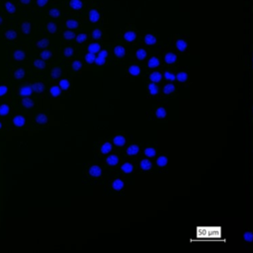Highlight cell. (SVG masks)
<instances>
[{"label":"cell","mask_w":253,"mask_h":253,"mask_svg":"<svg viewBox=\"0 0 253 253\" xmlns=\"http://www.w3.org/2000/svg\"><path fill=\"white\" fill-rule=\"evenodd\" d=\"M88 18H89V20L91 22L96 23V22H98L100 20L101 15H100V13L96 9H91L89 11V13H88Z\"/></svg>","instance_id":"6da1fadb"},{"label":"cell","mask_w":253,"mask_h":253,"mask_svg":"<svg viewBox=\"0 0 253 253\" xmlns=\"http://www.w3.org/2000/svg\"><path fill=\"white\" fill-rule=\"evenodd\" d=\"M33 92V88L30 85H23L20 89H19V94L23 97H29Z\"/></svg>","instance_id":"7a4b0ae2"},{"label":"cell","mask_w":253,"mask_h":253,"mask_svg":"<svg viewBox=\"0 0 253 253\" xmlns=\"http://www.w3.org/2000/svg\"><path fill=\"white\" fill-rule=\"evenodd\" d=\"M164 60L167 64H173L176 62L177 60V54L174 53V52H167L164 56Z\"/></svg>","instance_id":"3957f363"},{"label":"cell","mask_w":253,"mask_h":253,"mask_svg":"<svg viewBox=\"0 0 253 253\" xmlns=\"http://www.w3.org/2000/svg\"><path fill=\"white\" fill-rule=\"evenodd\" d=\"M113 142L117 146H124L126 144V137L124 135H122V134L116 135L113 138Z\"/></svg>","instance_id":"277c9868"},{"label":"cell","mask_w":253,"mask_h":253,"mask_svg":"<svg viewBox=\"0 0 253 253\" xmlns=\"http://www.w3.org/2000/svg\"><path fill=\"white\" fill-rule=\"evenodd\" d=\"M89 174L93 177H99L102 174V169L98 165H93L89 169Z\"/></svg>","instance_id":"5b68a950"},{"label":"cell","mask_w":253,"mask_h":253,"mask_svg":"<svg viewBox=\"0 0 253 253\" xmlns=\"http://www.w3.org/2000/svg\"><path fill=\"white\" fill-rule=\"evenodd\" d=\"M114 53H115V55H116L117 57L122 58V57H124V56L126 55V49H125V47L122 46V45H117V46H115V48H114Z\"/></svg>","instance_id":"8992f818"},{"label":"cell","mask_w":253,"mask_h":253,"mask_svg":"<svg viewBox=\"0 0 253 253\" xmlns=\"http://www.w3.org/2000/svg\"><path fill=\"white\" fill-rule=\"evenodd\" d=\"M139 152V146L137 144H131L127 147L126 149V153L127 155L129 156H133V155H136L137 153Z\"/></svg>","instance_id":"52a82bcc"},{"label":"cell","mask_w":253,"mask_h":253,"mask_svg":"<svg viewBox=\"0 0 253 253\" xmlns=\"http://www.w3.org/2000/svg\"><path fill=\"white\" fill-rule=\"evenodd\" d=\"M147 65H148L149 68H155V67H157V66L160 65V60H159L158 57L152 56V57L149 58V60H148V62H147Z\"/></svg>","instance_id":"ba28073f"},{"label":"cell","mask_w":253,"mask_h":253,"mask_svg":"<svg viewBox=\"0 0 253 253\" xmlns=\"http://www.w3.org/2000/svg\"><path fill=\"white\" fill-rule=\"evenodd\" d=\"M176 47L180 50V51H185L186 49H187V46H188V44H187V42L183 40V39H178L177 41H176Z\"/></svg>","instance_id":"9c48e42d"},{"label":"cell","mask_w":253,"mask_h":253,"mask_svg":"<svg viewBox=\"0 0 253 253\" xmlns=\"http://www.w3.org/2000/svg\"><path fill=\"white\" fill-rule=\"evenodd\" d=\"M106 161H107V164H109L110 166H115L119 163V157L116 154H112L107 157Z\"/></svg>","instance_id":"30bf717a"},{"label":"cell","mask_w":253,"mask_h":253,"mask_svg":"<svg viewBox=\"0 0 253 253\" xmlns=\"http://www.w3.org/2000/svg\"><path fill=\"white\" fill-rule=\"evenodd\" d=\"M13 123L16 126H23L25 125V118L23 116H20V115H17L14 117L13 119Z\"/></svg>","instance_id":"8fae6325"},{"label":"cell","mask_w":253,"mask_h":253,"mask_svg":"<svg viewBox=\"0 0 253 253\" xmlns=\"http://www.w3.org/2000/svg\"><path fill=\"white\" fill-rule=\"evenodd\" d=\"M69 6L73 10H80L82 8V6H83V3H82L81 0H70Z\"/></svg>","instance_id":"7c38bea8"},{"label":"cell","mask_w":253,"mask_h":253,"mask_svg":"<svg viewBox=\"0 0 253 253\" xmlns=\"http://www.w3.org/2000/svg\"><path fill=\"white\" fill-rule=\"evenodd\" d=\"M135 38H136V34L133 31H127L124 35V39L126 42H133L135 40Z\"/></svg>","instance_id":"4fadbf2b"},{"label":"cell","mask_w":253,"mask_h":253,"mask_svg":"<svg viewBox=\"0 0 253 253\" xmlns=\"http://www.w3.org/2000/svg\"><path fill=\"white\" fill-rule=\"evenodd\" d=\"M149 79H150L152 82H154V83L159 82V81L162 79V74H161L160 72H158V71H153V72L149 75Z\"/></svg>","instance_id":"5bb4252c"},{"label":"cell","mask_w":253,"mask_h":253,"mask_svg":"<svg viewBox=\"0 0 253 253\" xmlns=\"http://www.w3.org/2000/svg\"><path fill=\"white\" fill-rule=\"evenodd\" d=\"M101 49V45L97 42H92L88 45V51L89 52H92V53H96V52H99Z\"/></svg>","instance_id":"9a60e30c"},{"label":"cell","mask_w":253,"mask_h":253,"mask_svg":"<svg viewBox=\"0 0 253 253\" xmlns=\"http://www.w3.org/2000/svg\"><path fill=\"white\" fill-rule=\"evenodd\" d=\"M139 166H140V168H141L142 170L146 171V170H149V169L152 167V164H151V162H150L148 159H143V160L140 161Z\"/></svg>","instance_id":"2e32d148"},{"label":"cell","mask_w":253,"mask_h":253,"mask_svg":"<svg viewBox=\"0 0 253 253\" xmlns=\"http://www.w3.org/2000/svg\"><path fill=\"white\" fill-rule=\"evenodd\" d=\"M32 88H33V91H35L36 93H42L44 90V85L41 82H37L32 85Z\"/></svg>","instance_id":"e0dca14e"},{"label":"cell","mask_w":253,"mask_h":253,"mask_svg":"<svg viewBox=\"0 0 253 253\" xmlns=\"http://www.w3.org/2000/svg\"><path fill=\"white\" fill-rule=\"evenodd\" d=\"M156 163H157V165H158L159 167H164V166H166L167 163H168V158H167V156H164V155L159 156V157L157 158V160H156Z\"/></svg>","instance_id":"ac0fdd59"},{"label":"cell","mask_w":253,"mask_h":253,"mask_svg":"<svg viewBox=\"0 0 253 253\" xmlns=\"http://www.w3.org/2000/svg\"><path fill=\"white\" fill-rule=\"evenodd\" d=\"M144 42L146 44H148V45H152V44H154L156 42V38L154 36H152V35H149V34L145 35Z\"/></svg>","instance_id":"d6986e66"},{"label":"cell","mask_w":253,"mask_h":253,"mask_svg":"<svg viewBox=\"0 0 253 253\" xmlns=\"http://www.w3.org/2000/svg\"><path fill=\"white\" fill-rule=\"evenodd\" d=\"M135 55H136V58H137L138 60H143V59L146 57L147 52H146V50H145L144 48H139V49L136 50Z\"/></svg>","instance_id":"ffe728a7"},{"label":"cell","mask_w":253,"mask_h":253,"mask_svg":"<svg viewBox=\"0 0 253 253\" xmlns=\"http://www.w3.org/2000/svg\"><path fill=\"white\" fill-rule=\"evenodd\" d=\"M14 58L18 61H21L25 58V52L22 49H17L14 51Z\"/></svg>","instance_id":"44dd1931"},{"label":"cell","mask_w":253,"mask_h":253,"mask_svg":"<svg viewBox=\"0 0 253 253\" xmlns=\"http://www.w3.org/2000/svg\"><path fill=\"white\" fill-rule=\"evenodd\" d=\"M65 25H66V27L69 28V29H76V28H78V26H79L78 22H77L76 20H74V19H69V20H67L66 23H65Z\"/></svg>","instance_id":"7402d4cb"},{"label":"cell","mask_w":253,"mask_h":253,"mask_svg":"<svg viewBox=\"0 0 253 253\" xmlns=\"http://www.w3.org/2000/svg\"><path fill=\"white\" fill-rule=\"evenodd\" d=\"M31 31H32V27H31V23L30 22H24L23 24H22V32L24 33V34H26V35H28V34H30L31 33Z\"/></svg>","instance_id":"603a6c76"},{"label":"cell","mask_w":253,"mask_h":253,"mask_svg":"<svg viewBox=\"0 0 253 253\" xmlns=\"http://www.w3.org/2000/svg\"><path fill=\"white\" fill-rule=\"evenodd\" d=\"M36 122L40 125H43V124H46L47 123V117L43 114H39L37 117H36Z\"/></svg>","instance_id":"cb8c5ba5"},{"label":"cell","mask_w":253,"mask_h":253,"mask_svg":"<svg viewBox=\"0 0 253 253\" xmlns=\"http://www.w3.org/2000/svg\"><path fill=\"white\" fill-rule=\"evenodd\" d=\"M124 182L121 180V179H116V180H114V182H113V188L115 189V190H117V191H120L122 188H124Z\"/></svg>","instance_id":"d4e9b609"},{"label":"cell","mask_w":253,"mask_h":253,"mask_svg":"<svg viewBox=\"0 0 253 253\" xmlns=\"http://www.w3.org/2000/svg\"><path fill=\"white\" fill-rule=\"evenodd\" d=\"M128 72H129V74H131L133 76H136L140 73V68L137 65H131V66L128 67Z\"/></svg>","instance_id":"484cf974"},{"label":"cell","mask_w":253,"mask_h":253,"mask_svg":"<svg viewBox=\"0 0 253 253\" xmlns=\"http://www.w3.org/2000/svg\"><path fill=\"white\" fill-rule=\"evenodd\" d=\"M148 90H149V93L151 94V95H156V94H158V92H159V88H158V86L153 82V83H150L149 85H148Z\"/></svg>","instance_id":"4316f807"},{"label":"cell","mask_w":253,"mask_h":253,"mask_svg":"<svg viewBox=\"0 0 253 253\" xmlns=\"http://www.w3.org/2000/svg\"><path fill=\"white\" fill-rule=\"evenodd\" d=\"M22 104H23V106L25 107V108H32V107H34V101L31 99V98H29V97H26V98H24L23 100H22Z\"/></svg>","instance_id":"83f0119b"},{"label":"cell","mask_w":253,"mask_h":253,"mask_svg":"<svg viewBox=\"0 0 253 253\" xmlns=\"http://www.w3.org/2000/svg\"><path fill=\"white\" fill-rule=\"evenodd\" d=\"M121 169H122L125 173H130V172L132 171V169H133V166H132L131 163L126 162V163H124V164L122 165Z\"/></svg>","instance_id":"f1b7e54d"},{"label":"cell","mask_w":253,"mask_h":253,"mask_svg":"<svg viewBox=\"0 0 253 253\" xmlns=\"http://www.w3.org/2000/svg\"><path fill=\"white\" fill-rule=\"evenodd\" d=\"M5 37L10 40V41H13L17 38V33L15 30H8L6 33H5Z\"/></svg>","instance_id":"f546056e"},{"label":"cell","mask_w":253,"mask_h":253,"mask_svg":"<svg viewBox=\"0 0 253 253\" xmlns=\"http://www.w3.org/2000/svg\"><path fill=\"white\" fill-rule=\"evenodd\" d=\"M111 150H112V145H111L110 142H105V143L101 146V152H102L103 154H107V153H109Z\"/></svg>","instance_id":"4dcf8cb0"},{"label":"cell","mask_w":253,"mask_h":253,"mask_svg":"<svg viewBox=\"0 0 253 253\" xmlns=\"http://www.w3.org/2000/svg\"><path fill=\"white\" fill-rule=\"evenodd\" d=\"M5 9L8 13L10 14H14L16 12V7L14 4H12L11 2H6L5 3Z\"/></svg>","instance_id":"1f68e13d"},{"label":"cell","mask_w":253,"mask_h":253,"mask_svg":"<svg viewBox=\"0 0 253 253\" xmlns=\"http://www.w3.org/2000/svg\"><path fill=\"white\" fill-rule=\"evenodd\" d=\"M49 92H50V95H51L52 97H57V96L60 95L61 89H60L58 86H52V87L50 88Z\"/></svg>","instance_id":"d6a6232c"},{"label":"cell","mask_w":253,"mask_h":253,"mask_svg":"<svg viewBox=\"0 0 253 253\" xmlns=\"http://www.w3.org/2000/svg\"><path fill=\"white\" fill-rule=\"evenodd\" d=\"M61 75V68H59V67H54V68H52L51 69V72H50V76L52 77V78H58L59 76Z\"/></svg>","instance_id":"836d02e7"},{"label":"cell","mask_w":253,"mask_h":253,"mask_svg":"<svg viewBox=\"0 0 253 253\" xmlns=\"http://www.w3.org/2000/svg\"><path fill=\"white\" fill-rule=\"evenodd\" d=\"M155 115H156V117H157V118H159V119H163V118H165V117H166V110H165L164 108L160 107V108H158V109L156 110Z\"/></svg>","instance_id":"e575fe53"},{"label":"cell","mask_w":253,"mask_h":253,"mask_svg":"<svg viewBox=\"0 0 253 253\" xmlns=\"http://www.w3.org/2000/svg\"><path fill=\"white\" fill-rule=\"evenodd\" d=\"M95 59H96V56L94 53L92 52H88L86 55H85V60L88 64H91L93 62H95Z\"/></svg>","instance_id":"d590c367"},{"label":"cell","mask_w":253,"mask_h":253,"mask_svg":"<svg viewBox=\"0 0 253 253\" xmlns=\"http://www.w3.org/2000/svg\"><path fill=\"white\" fill-rule=\"evenodd\" d=\"M176 79L179 81V82H186L187 79H188V75L186 72H179L177 75H176Z\"/></svg>","instance_id":"8d00e7d4"},{"label":"cell","mask_w":253,"mask_h":253,"mask_svg":"<svg viewBox=\"0 0 253 253\" xmlns=\"http://www.w3.org/2000/svg\"><path fill=\"white\" fill-rule=\"evenodd\" d=\"M174 90H175V86L173 85V84H166L165 86H164V88H163V93L164 94H170V93H172V92H174Z\"/></svg>","instance_id":"74e56055"},{"label":"cell","mask_w":253,"mask_h":253,"mask_svg":"<svg viewBox=\"0 0 253 253\" xmlns=\"http://www.w3.org/2000/svg\"><path fill=\"white\" fill-rule=\"evenodd\" d=\"M48 44H49V42H48L47 39H42V40H40V41L37 42V46L40 47V48L46 47Z\"/></svg>","instance_id":"f35d334b"},{"label":"cell","mask_w":253,"mask_h":253,"mask_svg":"<svg viewBox=\"0 0 253 253\" xmlns=\"http://www.w3.org/2000/svg\"><path fill=\"white\" fill-rule=\"evenodd\" d=\"M34 66L39 69H42L45 67V62L43 59H37L34 61Z\"/></svg>","instance_id":"ab89813d"},{"label":"cell","mask_w":253,"mask_h":253,"mask_svg":"<svg viewBox=\"0 0 253 253\" xmlns=\"http://www.w3.org/2000/svg\"><path fill=\"white\" fill-rule=\"evenodd\" d=\"M144 154L147 156V157H154L155 154H156V151L154 148L152 147H147L144 149Z\"/></svg>","instance_id":"60d3db41"},{"label":"cell","mask_w":253,"mask_h":253,"mask_svg":"<svg viewBox=\"0 0 253 253\" xmlns=\"http://www.w3.org/2000/svg\"><path fill=\"white\" fill-rule=\"evenodd\" d=\"M63 38L67 41H70V40H73L75 38V34L72 31H65L63 33Z\"/></svg>","instance_id":"b9f144b4"},{"label":"cell","mask_w":253,"mask_h":253,"mask_svg":"<svg viewBox=\"0 0 253 253\" xmlns=\"http://www.w3.org/2000/svg\"><path fill=\"white\" fill-rule=\"evenodd\" d=\"M10 111V108L8 105L3 104L0 106V116H6Z\"/></svg>","instance_id":"7bdbcfd3"},{"label":"cell","mask_w":253,"mask_h":253,"mask_svg":"<svg viewBox=\"0 0 253 253\" xmlns=\"http://www.w3.org/2000/svg\"><path fill=\"white\" fill-rule=\"evenodd\" d=\"M14 76L16 79H22L24 76H25V71L23 68H18L15 73H14Z\"/></svg>","instance_id":"ee69618b"},{"label":"cell","mask_w":253,"mask_h":253,"mask_svg":"<svg viewBox=\"0 0 253 253\" xmlns=\"http://www.w3.org/2000/svg\"><path fill=\"white\" fill-rule=\"evenodd\" d=\"M59 86L61 89L63 90H67L70 86V82L67 80V79H62L59 81Z\"/></svg>","instance_id":"f6af8a7d"},{"label":"cell","mask_w":253,"mask_h":253,"mask_svg":"<svg viewBox=\"0 0 253 253\" xmlns=\"http://www.w3.org/2000/svg\"><path fill=\"white\" fill-rule=\"evenodd\" d=\"M48 15L51 16L52 18H57L60 15V11L57 8H52L48 11Z\"/></svg>","instance_id":"bcb514c9"},{"label":"cell","mask_w":253,"mask_h":253,"mask_svg":"<svg viewBox=\"0 0 253 253\" xmlns=\"http://www.w3.org/2000/svg\"><path fill=\"white\" fill-rule=\"evenodd\" d=\"M46 28H47V31H48L50 34H53V33L56 32V25H55L53 22L47 23Z\"/></svg>","instance_id":"7dc6e473"},{"label":"cell","mask_w":253,"mask_h":253,"mask_svg":"<svg viewBox=\"0 0 253 253\" xmlns=\"http://www.w3.org/2000/svg\"><path fill=\"white\" fill-rule=\"evenodd\" d=\"M86 40H87V35H86V34L81 33V34H79V35L76 36V42H79V43L84 42Z\"/></svg>","instance_id":"c3c4849f"},{"label":"cell","mask_w":253,"mask_h":253,"mask_svg":"<svg viewBox=\"0 0 253 253\" xmlns=\"http://www.w3.org/2000/svg\"><path fill=\"white\" fill-rule=\"evenodd\" d=\"M73 52H74V50H73V48H72L71 46H66V47L64 48V50H63V54H64L66 57L72 56V55H73Z\"/></svg>","instance_id":"681fc988"},{"label":"cell","mask_w":253,"mask_h":253,"mask_svg":"<svg viewBox=\"0 0 253 253\" xmlns=\"http://www.w3.org/2000/svg\"><path fill=\"white\" fill-rule=\"evenodd\" d=\"M164 77H165L166 80H169V81H174L176 79V75L172 72H169V71H165Z\"/></svg>","instance_id":"f907efd6"},{"label":"cell","mask_w":253,"mask_h":253,"mask_svg":"<svg viewBox=\"0 0 253 253\" xmlns=\"http://www.w3.org/2000/svg\"><path fill=\"white\" fill-rule=\"evenodd\" d=\"M102 37V31L100 29H95L93 32H92V38L95 39V40H98Z\"/></svg>","instance_id":"816d5d0a"},{"label":"cell","mask_w":253,"mask_h":253,"mask_svg":"<svg viewBox=\"0 0 253 253\" xmlns=\"http://www.w3.org/2000/svg\"><path fill=\"white\" fill-rule=\"evenodd\" d=\"M51 55H52V53H51L49 50H46V49L41 52V57H42L43 60L50 58V57H51Z\"/></svg>","instance_id":"f5cc1de1"},{"label":"cell","mask_w":253,"mask_h":253,"mask_svg":"<svg viewBox=\"0 0 253 253\" xmlns=\"http://www.w3.org/2000/svg\"><path fill=\"white\" fill-rule=\"evenodd\" d=\"M81 67H82L81 61H79V60H74V61L72 62V69H73V70L78 71V70L81 69Z\"/></svg>","instance_id":"db71d44e"},{"label":"cell","mask_w":253,"mask_h":253,"mask_svg":"<svg viewBox=\"0 0 253 253\" xmlns=\"http://www.w3.org/2000/svg\"><path fill=\"white\" fill-rule=\"evenodd\" d=\"M95 63H96L97 65H103V64L105 63V58L102 57V56H100V55H98V56L96 57V59H95Z\"/></svg>","instance_id":"11a10c76"},{"label":"cell","mask_w":253,"mask_h":253,"mask_svg":"<svg viewBox=\"0 0 253 253\" xmlns=\"http://www.w3.org/2000/svg\"><path fill=\"white\" fill-rule=\"evenodd\" d=\"M8 91V88L6 85H0V97L4 96Z\"/></svg>","instance_id":"9f6ffc18"},{"label":"cell","mask_w":253,"mask_h":253,"mask_svg":"<svg viewBox=\"0 0 253 253\" xmlns=\"http://www.w3.org/2000/svg\"><path fill=\"white\" fill-rule=\"evenodd\" d=\"M244 239L247 241H252L253 240V234L251 232H246L244 234Z\"/></svg>","instance_id":"6f0895ef"},{"label":"cell","mask_w":253,"mask_h":253,"mask_svg":"<svg viewBox=\"0 0 253 253\" xmlns=\"http://www.w3.org/2000/svg\"><path fill=\"white\" fill-rule=\"evenodd\" d=\"M47 2H48V0H37V4H38V6H40V7L45 6V5L47 4Z\"/></svg>","instance_id":"680465c9"},{"label":"cell","mask_w":253,"mask_h":253,"mask_svg":"<svg viewBox=\"0 0 253 253\" xmlns=\"http://www.w3.org/2000/svg\"><path fill=\"white\" fill-rule=\"evenodd\" d=\"M99 55L102 56V57H104V58H106V57L108 56V51H107V50H100Z\"/></svg>","instance_id":"91938a15"},{"label":"cell","mask_w":253,"mask_h":253,"mask_svg":"<svg viewBox=\"0 0 253 253\" xmlns=\"http://www.w3.org/2000/svg\"><path fill=\"white\" fill-rule=\"evenodd\" d=\"M20 2L24 5H28V4L31 3V0H20Z\"/></svg>","instance_id":"94428289"},{"label":"cell","mask_w":253,"mask_h":253,"mask_svg":"<svg viewBox=\"0 0 253 253\" xmlns=\"http://www.w3.org/2000/svg\"><path fill=\"white\" fill-rule=\"evenodd\" d=\"M252 52H253V48H252ZM252 78H253V56H252Z\"/></svg>","instance_id":"6125c7cd"},{"label":"cell","mask_w":253,"mask_h":253,"mask_svg":"<svg viewBox=\"0 0 253 253\" xmlns=\"http://www.w3.org/2000/svg\"><path fill=\"white\" fill-rule=\"evenodd\" d=\"M2 22H3V19H2V17H1V16H0V25H1V24H2Z\"/></svg>","instance_id":"be15d7a7"},{"label":"cell","mask_w":253,"mask_h":253,"mask_svg":"<svg viewBox=\"0 0 253 253\" xmlns=\"http://www.w3.org/2000/svg\"><path fill=\"white\" fill-rule=\"evenodd\" d=\"M252 122H253V108H252Z\"/></svg>","instance_id":"e7e4bbea"},{"label":"cell","mask_w":253,"mask_h":253,"mask_svg":"<svg viewBox=\"0 0 253 253\" xmlns=\"http://www.w3.org/2000/svg\"><path fill=\"white\" fill-rule=\"evenodd\" d=\"M1 126H2V124H1V123H0V128H1Z\"/></svg>","instance_id":"03108f58"},{"label":"cell","mask_w":253,"mask_h":253,"mask_svg":"<svg viewBox=\"0 0 253 253\" xmlns=\"http://www.w3.org/2000/svg\"><path fill=\"white\" fill-rule=\"evenodd\" d=\"M252 143H253V140H252Z\"/></svg>","instance_id":"003e7915"}]
</instances>
